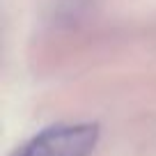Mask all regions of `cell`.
Here are the masks:
<instances>
[{
    "label": "cell",
    "instance_id": "1",
    "mask_svg": "<svg viewBox=\"0 0 156 156\" xmlns=\"http://www.w3.org/2000/svg\"><path fill=\"white\" fill-rule=\"evenodd\" d=\"M99 138L101 126L97 122L55 124L19 145L9 156H92Z\"/></svg>",
    "mask_w": 156,
    "mask_h": 156
}]
</instances>
